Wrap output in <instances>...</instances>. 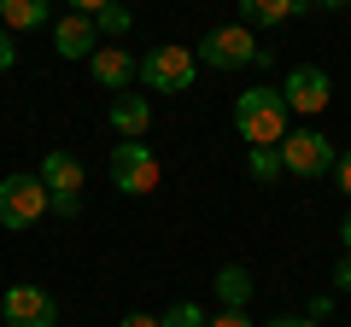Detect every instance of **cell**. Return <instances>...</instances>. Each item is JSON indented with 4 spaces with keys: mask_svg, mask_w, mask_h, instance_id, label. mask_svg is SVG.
<instances>
[{
    "mask_svg": "<svg viewBox=\"0 0 351 327\" xmlns=\"http://www.w3.org/2000/svg\"><path fill=\"white\" fill-rule=\"evenodd\" d=\"M328 94H334V82H328L322 64H299V70L281 82V100H287V112H299V117H316L328 105Z\"/></svg>",
    "mask_w": 351,
    "mask_h": 327,
    "instance_id": "9",
    "label": "cell"
},
{
    "mask_svg": "<svg viewBox=\"0 0 351 327\" xmlns=\"http://www.w3.org/2000/svg\"><path fill=\"white\" fill-rule=\"evenodd\" d=\"M88 70H94V82L112 88V94H129V82H141V59H129V47H94Z\"/></svg>",
    "mask_w": 351,
    "mask_h": 327,
    "instance_id": "11",
    "label": "cell"
},
{
    "mask_svg": "<svg viewBox=\"0 0 351 327\" xmlns=\"http://www.w3.org/2000/svg\"><path fill=\"white\" fill-rule=\"evenodd\" d=\"M117 327H158V315H147V310H129Z\"/></svg>",
    "mask_w": 351,
    "mask_h": 327,
    "instance_id": "25",
    "label": "cell"
},
{
    "mask_svg": "<svg viewBox=\"0 0 351 327\" xmlns=\"http://www.w3.org/2000/svg\"><path fill=\"white\" fill-rule=\"evenodd\" d=\"M276 152H281V170L299 176V181H322V176H334V164H339L334 140H328L322 129H287Z\"/></svg>",
    "mask_w": 351,
    "mask_h": 327,
    "instance_id": "2",
    "label": "cell"
},
{
    "mask_svg": "<svg viewBox=\"0 0 351 327\" xmlns=\"http://www.w3.org/2000/svg\"><path fill=\"white\" fill-rule=\"evenodd\" d=\"M41 187L53 199V216H82V158L64 146H53L41 158Z\"/></svg>",
    "mask_w": 351,
    "mask_h": 327,
    "instance_id": "6",
    "label": "cell"
},
{
    "mask_svg": "<svg viewBox=\"0 0 351 327\" xmlns=\"http://www.w3.org/2000/svg\"><path fill=\"white\" fill-rule=\"evenodd\" d=\"M158 327H205V310H199V304H188V298H182V304H170V310L158 315Z\"/></svg>",
    "mask_w": 351,
    "mask_h": 327,
    "instance_id": "18",
    "label": "cell"
},
{
    "mask_svg": "<svg viewBox=\"0 0 351 327\" xmlns=\"http://www.w3.org/2000/svg\"><path fill=\"white\" fill-rule=\"evenodd\" d=\"M193 76H199V59H193V47H176V41H164L141 59V82L152 94H188Z\"/></svg>",
    "mask_w": 351,
    "mask_h": 327,
    "instance_id": "5",
    "label": "cell"
},
{
    "mask_svg": "<svg viewBox=\"0 0 351 327\" xmlns=\"http://www.w3.org/2000/svg\"><path fill=\"white\" fill-rule=\"evenodd\" d=\"M339 246H346V257H351V211H346V222H339Z\"/></svg>",
    "mask_w": 351,
    "mask_h": 327,
    "instance_id": "28",
    "label": "cell"
},
{
    "mask_svg": "<svg viewBox=\"0 0 351 327\" xmlns=\"http://www.w3.org/2000/svg\"><path fill=\"white\" fill-rule=\"evenodd\" d=\"M94 24H100V36H129V24H135V12H129L123 0H112V6H106V12L94 18Z\"/></svg>",
    "mask_w": 351,
    "mask_h": 327,
    "instance_id": "17",
    "label": "cell"
},
{
    "mask_svg": "<svg viewBox=\"0 0 351 327\" xmlns=\"http://www.w3.org/2000/svg\"><path fill=\"white\" fill-rule=\"evenodd\" d=\"M263 327H316L311 315H276V322H263Z\"/></svg>",
    "mask_w": 351,
    "mask_h": 327,
    "instance_id": "26",
    "label": "cell"
},
{
    "mask_svg": "<svg viewBox=\"0 0 351 327\" xmlns=\"http://www.w3.org/2000/svg\"><path fill=\"white\" fill-rule=\"evenodd\" d=\"M64 6H71V12H82V18H100L112 0H64Z\"/></svg>",
    "mask_w": 351,
    "mask_h": 327,
    "instance_id": "23",
    "label": "cell"
},
{
    "mask_svg": "<svg viewBox=\"0 0 351 327\" xmlns=\"http://www.w3.org/2000/svg\"><path fill=\"white\" fill-rule=\"evenodd\" d=\"M287 100H281V88H246L234 94V129L240 140H252V146H281V135H287Z\"/></svg>",
    "mask_w": 351,
    "mask_h": 327,
    "instance_id": "1",
    "label": "cell"
},
{
    "mask_svg": "<svg viewBox=\"0 0 351 327\" xmlns=\"http://www.w3.org/2000/svg\"><path fill=\"white\" fill-rule=\"evenodd\" d=\"M193 59L211 64V70H246V64H269V47H258V36L246 24H228V29H211L193 47Z\"/></svg>",
    "mask_w": 351,
    "mask_h": 327,
    "instance_id": "3",
    "label": "cell"
},
{
    "mask_svg": "<svg viewBox=\"0 0 351 327\" xmlns=\"http://www.w3.org/2000/svg\"><path fill=\"white\" fill-rule=\"evenodd\" d=\"M246 170H252L258 181H276V176H281V152H276V146H252V152H246Z\"/></svg>",
    "mask_w": 351,
    "mask_h": 327,
    "instance_id": "16",
    "label": "cell"
},
{
    "mask_svg": "<svg viewBox=\"0 0 351 327\" xmlns=\"http://www.w3.org/2000/svg\"><path fill=\"white\" fill-rule=\"evenodd\" d=\"M53 211L41 176H6L0 181V228H36Z\"/></svg>",
    "mask_w": 351,
    "mask_h": 327,
    "instance_id": "7",
    "label": "cell"
},
{
    "mask_svg": "<svg viewBox=\"0 0 351 327\" xmlns=\"http://www.w3.org/2000/svg\"><path fill=\"white\" fill-rule=\"evenodd\" d=\"M334 292H351V257H339V263H334Z\"/></svg>",
    "mask_w": 351,
    "mask_h": 327,
    "instance_id": "24",
    "label": "cell"
},
{
    "mask_svg": "<svg viewBox=\"0 0 351 327\" xmlns=\"http://www.w3.org/2000/svg\"><path fill=\"white\" fill-rule=\"evenodd\" d=\"M205 327H252V322H246V310H217V315H205Z\"/></svg>",
    "mask_w": 351,
    "mask_h": 327,
    "instance_id": "19",
    "label": "cell"
},
{
    "mask_svg": "<svg viewBox=\"0 0 351 327\" xmlns=\"http://www.w3.org/2000/svg\"><path fill=\"white\" fill-rule=\"evenodd\" d=\"M328 315H334V292H316L311 298V322H328Z\"/></svg>",
    "mask_w": 351,
    "mask_h": 327,
    "instance_id": "21",
    "label": "cell"
},
{
    "mask_svg": "<svg viewBox=\"0 0 351 327\" xmlns=\"http://www.w3.org/2000/svg\"><path fill=\"white\" fill-rule=\"evenodd\" d=\"M304 12H311L304 0H240V18H246V29H276V24L304 18Z\"/></svg>",
    "mask_w": 351,
    "mask_h": 327,
    "instance_id": "13",
    "label": "cell"
},
{
    "mask_svg": "<svg viewBox=\"0 0 351 327\" xmlns=\"http://www.w3.org/2000/svg\"><path fill=\"white\" fill-rule=\"evenodd\" d=\"M0 322L6 327H59V304H53V292L18 280V287H6V298H0Z\"/></svg>",
    "mask_w": 351,
    "mask_h": 327,
    "instance_id": "8",
    "label": "cell"
},
{
    "mask_svg": "<svg viewBox=\"0 0 351 327\" xmlns=\"http://www.w3.org/2000/svg\"><path fill=\"white\" fill-rule=\"evenodd\" d=\"M334 181H339V193L351 199V152H339V164H334Z\"/></svg>",
    "mask_w": 351,
    "mask_h": 327,
    "instance_id": "22",
    "label": "cell"
},
{
    "mask_svg": "<svg viewBox=\"0 0 351 327\" xmlns=\"http://www.w3.org/2000/svg\"><path fill=\"white\" fill-rule=\"evenodd\" d=\"M112 129H117V140H141L147 135V123H152V105H147V94H112Z\"/></svg>",
    "mask_w": 351,
    "mask_h": 327,
    "instance_id": "12",
    "label": "cell"
},
{
    "mask_svg": "<svg viewBox=\"0 0 351 327\" xmlns=\"http://www.w3.org/2000/svg\"><path fill=\"white\" fill-rule=\"evenodd\" d=\"M94 47H100V24L82 12H64L59 24H53V53L59 59H94Z\"/></svg>",
    "mask_w": 351,
    "mask_h": 327,
    "instance_id": "10",
    "label": "cell"
},
{
    "mask_svg": "<svg viewBox=\"0 0 351 327\" xmlns=\"http://www.w3.org/2000/svg\"><path fill=\"white\" fill-rule=\"evenodd\" d=\"M211 287H217V298H223V310H246V298H252V275L240 263H223Z\"/></svg>",
    "mask_w": 351,
    "mask_h": 327,
    "instance_id": "15",
    "label": "cell"
},
{
    "mask_svg": "<svg viewBox=\"0 0 351 327\" xmlns=\"http://www.w3.org/2000/svg\"><path fill=\"white\" fill-rule=\"evenodd\" d=\"M53 18V0H0V24L6 29H41Z\"/></svg>",
    "mask_w": 351,
    "mask_h": 327,
    "instance_id": "14",
    "label": "cell"
},
{
    "mask_svg": "<svg viewBox=\"0 0 351 327\" xmlns=\"http://www.w3.org/2000/svg\"><path fill=\"white\" fill-rule=\"evenodd\" d=\"M164 170H158V152L147 146V140H117L112 146V187L129 193V199H147V193H158Z\"/></svg>",
    "mask_w": 351,
    "mask_h": 327,
    "instance_id": "4",
    "label": "cell"
},
{
    "mask_svg": "<svg viewBox=\"0 0 351 327\" xmlns=\"http://www.w3.org/2000/svg\"><path fill=\"white\" fill-rule=\"evenodd\" d=\"M311 12H339V6H351V0H304Z\"/></svg>",
    "mask_w": 351,
    "mask_h": 327,
    "instance_id": "27",
    "label": "cell"
},
{
    "mask_svg": "<svg viewBox=\"0 0 351 327\" xmlns=\"http://www.w3.org/2000/svg\"><path fill=\"white\" fill-rule=\"evenodd\" d=\"M12 59H18V47H12V29H6V24H0V76H6V70H12Z\"/></svg>",
    "mask_w": 351,
    "mask_h": 327,
    "instance_id": "20",
    "label": "cell"
}]
</instances>
